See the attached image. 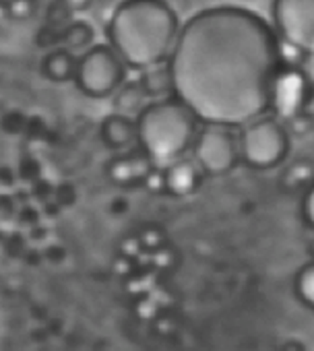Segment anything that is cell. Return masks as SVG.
Masks as SVG:
<instances>
[{
    "label": "cell",
    "instance_id": "1",
    "mask_svg": "<svg viewBox=\"0 0 314 351\" xmlns=\"http://www.w3.org/2000/svg\"><path fill=\"white\" fill-rule=\"evenodd\" d=\"M281 60L279 38L263 17L240 7L205 9L180 29L170 56L174 93L207 124H250L271 108Z\"/></svg>",
    "mask_w": 314,
    "mask_h": 351
},
{
    "label": "cell",
    "instance_id": "2",
    "mask_svg": "<svg viewBox=\"0 0 314 351\" xmlns=\"http://www.w3.org/2000/svg\"><path fill=\"white\" fill-rule=\"evenodd\" d=\"M180 36L174 9L160 0H134L120 5L110 23V48L134 69H151L172 56Z\"/></svg>",
    "mask_w": 314,
    "mask_h": 351
},
{
    "label": "cell",
    "instance_id": "3",
    "mask_svg": "<svg viewBox=\"0 0 314 351\" xmlns=\"http://www.w3.org/2000/svg\"><path fill=\"white\" fill-rule=\"evenodd\" d=\"M197 116L176 97L149 104L136 118L138 145L157 167L182 159L197 138Z\"/></svg>",
    "mask_w": 314,
    "mask_h": 351
},
{
    "label": "cell",
    "instance_id": "4",
    "mask_svg": "<svg viewBox=\"0 0 314 351\" xmlns=\"http://www.w3.org/2000/svg\"><path fill=\"white\" fill-rule=\"evenodd\" d=\"M124 79V62L110 46H93L79 58L75 83L91 97L114 93Z\"/></svg>",
    "mask_w": 314,
    "mask_h": 351
},
{
    "label": "cell",
    "instance_id": "5",
    "mask_svg": "<svg viewBox=\"0 0 314 351\" xmlns=\"http://www.w3.org/2000/svg\"><path fill=\"white\" fill-rule=\"evenodd\" d=\"M289 149L285 128L275 118H258L240 134V151L244 159L261 169L277 165Z\"/></svg>",
    "mask_w": 314,
    "mask_h": 351
},
{
    "label": "cell",
    "instance_id": "6",
    "mask_svg": "<svg viewBox=\"0 0 314 351\" xmlns=\"http://www.w3.org/2000/svg\"><path fill=\"white\" fill-rule=\"evenodd\" d=\"M238 138L230 126L207 124L199 130L195 138V157L197 163L213 176L226 173L234 167L238 159Z\"/></svg>",
    "mask_w": 314,
    "mask_h": 351
},
{
    "label": "cell",
    "instance_id": "7",
    "mask_svg": "<svg viewBox=\"0 0 314 351\" xmlns=\"http://www.w3.org/2000/svg\"><path fill=\"white\" fill-rule=\"evenodd\" d=\"M273 15L287 44L314 54V0H277Z\"/></svg>",
    "mask_w": 314,
    "mask_h": 351
},
{
    "label": "cell",
    "instance_id": "8",
    "mask_svg": "<svg viewBox=\"0 0 314 351\" xmlns=\"http://www.w3.org/2000/svg\"><path fill=\"white\" fill-rule=\"evenodd\" d=\"M306 99H308L306 75L298 69H283L273 87L271 108H275L277 116L281 118H293L300 114Z\"/></svg>",
    "mask_w": 314,
    "mask_h": 351
},
{
    "label": "cell",
    "instance_id": "9",
    "mask_svg": "<svg viewBox=\"0 0 314 351\" xmlns=\"http://www.w3.org/2000/svg\"><path fill=\"white\" fill-rule=\"evenodd\" d=\"M151 159L147 157V153L141 149V153H130V155H122L116 157L110 163V178L116 184H134L143 178H149L151 171Z\"/></svg>",
    "mask_w": 314,
    "mask_h": 351
},
{
    "label": "cell",
    "instance_id": "10",
    "mask_svg": "<svg viewBox=\"0 0 314 351\" xmlns=\"http://www.w3.org/2000/svg\"><path fill=\"white\" fill-rule=\"evenodd\" d=\"M101 138L112 149H128L132 143H138L136 122H132L128 116L114 114V116L104 120V124H101Z\"/></svg>",
    "mask_w": 314,
    "mask_h": 351
},
{
    "label": "cell",
    "instance_id": "11",
    "mask_svg": "<svg viewBox=\"0 0 314 351\" xmlns=\"http://www.w3.org/2000/svg\"><path fill=\"white\" fill-rule=\"evenodd\" d=\"M199 184V169L195 165V161L189 159H178L172 165L166 167V176H164V186L172 193V195H191Z\"/></svg>",
    "mask_w": 314,
    "mask_h": 351
},
{
    "label": "cell",
    "instance_id": "12",
    "mask_svg": "<svg viewBox=\"0 0 314 351\" xmlns=\"http://www.w3.org/2000/svg\"><path fill=\"white\" fill-rule=\"evenodd\" d=\"M77 69H79V58L73 52L64 50V48L46 54L44 62H42V73L50 81H58V83L75 79Z\"/></svg>",
    "mask_w": 314,
    "mask_h": 351
},
{
    "label": "cell",
    "instance_id": "13",
    "mask_svg": "<svg viewBox=\"0 0 314 351\" xmlns=\"http://www.w3.org/2000/svg\"><path fill=\"white\" fill-rule=\"evenodd\" d=\"M91 42H93V29L87 23H73L67 34H64V50L73 52L77 56V52L87 54L91 50Z\"/></svg>",
    "mask_w": 314,
    "mask_h": 351
},
{
    "label": "cell",
    "instance_id": "14",
    "mask_svg": "<svg viewBox=\"0 0 314 351\" xmlns=\"http://www.w3.org/2000/svg\"><path fill=\"white\" fill-rule=\"evenodd\" d=\"M143 87L149 95H162L166 93V89L174 91V81H172V73H170V64L168 69H164L162 64L147 69L145 77H143Z\"/></svg>",
    "mask_w": 314,
    "mask_h": 351
},
{
    "label": "cell",
    "instance_id": "15",
    "mask_svg": "<svg viewBox=\"0 0 314 351\" xmlns=\"http://www.w3.org/2000/svg\"><path fill=\"white\" fill-rule=\"evenodd\" d=\"M295 291L304 304L314 308V265H308L300 271L295 279Z\"/></svg>",
    "mask_w": 314,
    "mask_h": 351
},
{
    "label": "cell",
    "instance_id": "16",
    "mask_svg": "<svg viewBox=\"0 0 314 351\" xmlns=\"http://www.w3.org/2000/svg\"><path fill=\"white\" fill-rule=\"evenodd\" d=\"M5 9H9V15L13 19H27L36 13L34 11L36 5H32V3H9V5H5Z\"/></svg>",
    "mask_w": 314,
    "mask_h": 351
},
{
    "label": "cell",
    "instance_id": "17",
    "mask_svg": "<svg viewBox=\"0 0 314 351\" xmlns=\"http://www.w3.org/2000/svg\"><path fill=\"white\" fill-rule=\"evenodd\" d=\"M304 213H306V219L314 226V186L310 189V193L306 195V201H304Z\"/></svg>",
    "mask_w": 314,
    "mask_h": 351
}]
</instances>
